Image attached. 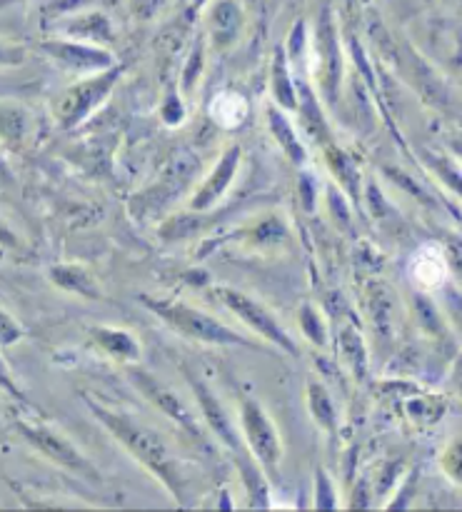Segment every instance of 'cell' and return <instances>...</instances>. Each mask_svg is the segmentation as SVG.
I'll return each instance as SVG.
<instances>
[{
  "label": "cell",
  "mask_w": 462,
  "mask_h": 512,
  "mask_svg": "<svg viewBox=\"0 0 462 512\" xmlns=\"http://www.w3.org/2000/svg\"><path fill=\"white\" fill-rule=\"evenodd\" d=\"M130 3H133L130 8L135 10L138 18H150V15H155V10H158L165 0H130Z\"/></svg>",
  "instance_id": "26"
},
{
  "label": "cell",
  "mask_w": 462,
  "mask_h": 512,
  "mask_svg": "<svg viewBox=\"0 0 462 512\" xmlns=\"http://www.w3.org/2000/svg\"><path fill=\"white\" fill-rule=\"evenodd\" d=\"M130 380H133L135 388H138L140 393H143L145 398H148L150 403L160 410V413H165L170 420H175V423H178L183 430H188L193 438L203 440L198 420L193 418V410H190L188 405H185L183 400H180L178 395L168 388V385H163L158 378H153V375L145 373V370H138V368L130 370Z\"/></svg>",
  "instance_id": "8"
},
{
  "label": "cell",
  "mask_w": 462,
  "mask_h": 512,
  "mask_svg": "<svg viewBox=\"0 0 462 512\" xmlns=\"http://www.w3.org/2000/svg\"><path fill=\"white\" fill-rule=\"evenodd\" d=\"M120 73H123V65L118 63L113 68L103 70V73L90 75L88 80L73 85L70 90H65L58 98V103H55V118H58L60 128H73L80 120L88 118L90 110L98 103H103L105 95L118 83Z\"/></svg>",
  "instance_id": "6"
},
{
  "label": "cell",
  "mask_w": 462,
  "mask_h": 512,
  "mask_svg": "<svg viewBox=\"0 0 462 512\" xmlns=\"http://www.w3.org/2000/svg\"><path fill=\"white\" fill-rule=\"evenodd\" d=\"M0 245H5V248H20L18 238H15V235L10 233L3 223H0Z\"/></svg>",
  "instance_id": "28"
},
{
  "label": "cell",
  "mask_w": 462,
  "mask_h": 512,
  "mask_svg": "<svg viewBox=\"0 0 462 512\" xmlns=\"http://www.w3.org/2000/svg\"><path fill=\"white\" fill-rule=\"evenodd\" d=\"M318 43H320V58H323V88L328 93V100L338 95L340 88V50L338 38H335L333 20H330L328 10L320 13V28H318Z\"/></svg>",
  "instance_id": "10"
},
{
  "label": "cell",
  "mask_w": 462,
  "mask_h": 512,
  "mask_svg": "<svg viewBox=\"0 0 462 512\" xmlns=\"http://www.w3.org/2000/svg\"><path fill=\"white\" fill-rule=\"evenodd\" d=\"M200 40H198V48H195V53L190 55V60H188V70H185V88H190V83H193L195 80V73H198L200 70V60H203V48H200Z\"/></svg>",
  "instance_id": "27"
},
{
  "label": "cell",
  "mask_w": 462,
  "mask_h": 512,
  "mask_svg": "<svg viewBox=\"0 0 462 512\" xmlns=\"http://www.w3.org/2000/svg\"><path fill=\"white\" fill-rule=\"evenodd\" d=\"M213 298L220 300V305H225L230 313L238 315V318L243 320L250 330H255V333H258L263 340H268L270 345L280 348L283 353L298 355V345H295V340L290 338L288 330H285L283 325L278 323V318H275L273 313H268V310H265V305H260L258 300H253L250 295L240 293V290L228 288V285L213 288Z\"/></svg>",
  "instance_id": "4"
},
{
  "label": "cell",
  "mask_w": 462,
  "mask_h": 512,
  "mask_svg": "<svg viewBox=\"0 0 462 512\" xmlns=\"http://www.w3.org/2000/svg\"><path fill=\"white\" fill-rule=\"evenodd\" d=\"M300 325H303L305 335H308L310 340H315V343H318L320 348H323V345L328 343V330H325V325L320 323L318 313H315V310L310 308V305H305V308L300 310Z\"/></svg>",
  "instance_id": "22"
},
{
  "label": "cell",
  "mask_w": 462,
  "mask_h": 512,
  "mask_svg": "<svg viewBox=\"0 0 462 512\" xmlns=\"http://www.w3.org/2000/svg\"><path fill=\"white\" fill-rule=\"evenodd\" d=\"M268 120H270V133L275 135V140H278L280 148L285 150V155H288L293 163L303 165L308 155H305V148L300 145V140H298V135H295L293 125H290V120L285 118L283 108H270L268 110Z\"/></svg>",
  "instance_id": "16"
},
{
  "label": "cell",
  "mask_w": 462,
  "mask_h": 512,
  "mask_svg": "<svg viewBox=\"0 0 462 512\" xmlns=\"http://www.w3.org/2000/svg\"><path fill=\"white\" fill-rule=\"evenodd\" d=\"M145 303V308L150 313L158 315L170 330H175L183 338L195 340V343L205 345H238V348H255L263 350L258 343H253L245 335L235 333L233 328H228L225 323L215 320L213 315L203 313L198 308H190V305L180 303V300H165V298H150V295H143L140 298Z\"/></svg>",
  "instance_id": "2"
},
{
  "label": "cell",
  "mask_w": 462,
  "mask_h": 512,
  "mask_svg": "<svg viewBox=\"0 0 462 512\" xmlns=\"http://www.w3.org/2000/svg\"><path fill=\"white\" fill-rule=\"evenodd\" d=\"M25 133V115L18 108H0V138L20 143Z\"/></svg>",
  "instance_id": "20"
},
{
  "label": "cell",
  "mask_w": 462,
  "mask_h": 512,
  "mask_svg": "<svg viewBox=\"0 0 462 512\" xmlns=\"http://www.w3.org/2000/svg\"><path fill=\"white\" fill-rule=\"evenodd\" d=\"M0 388H3L5 393H8L13 400H18V403L28 405V398H25L23 390L18 388V383H15V378H13V375H10L8 365H5L3 358H0Z\"/></svg>",
  "instance_id": "25"
},
{
  "label": "cell",
  "mask_w": 462,
  "mask_h": 512,
  "mask_svg": "<svg viewBox=\"0 0 462 512\" xmlns=\"http://www.w3.org/2000/svg\"><path fill=\"white\" fill-rule=\"evenodd\" d=\"M93 343L103 350L108 358L118 360V363H138L140 360V343L125 330L115 328H93L90 330Z\"/></svg>",
  "instance_id": "13"
},
{
  "label": "cell",
  "mask_w": 462,
  "mask_h": 512,
  "mask_svg": "<svg viewBox=\"0 0 462 512\" xmlns=\"http://www.w3.org/2000/svg\"><path fill=\"white\" fill-rule=\"evenodd\" d=\"M25 330L13 315H8L5 310H0V348H8V345H15L18 340H23Z\"/></svg>",
  "instance_id": "23"
},
{
  "label": "cell",
  "mask_w": 462,
  "mask_h": 512,
  "mask_svg": "<svg viewBox=\"0 0 462 512\" xmlns=\"http://www.w3.org/2000/svg\"><path fill=\"white\" fill-rule=\"evenodd\" d=\"M85 403H88V410L95 415V420L123 445L125 453L133 455L150 475H155L180 505L188 503L180 463L173 458V453H170V448L165 445V440L160 438L155 430L145 428L140 420L130 418L128 413H120V410L115 408H105L103 403L88 398V395H85Z\"/></svg>",
  "instance_id": "1"
},
{
  "label": "cell",
  "mask_w": 462,
  "mask_h": 512,
  "mask_svg": "<svg viewBox=\"0 0 462 512\" xmlns=\"http://www.w3.org/2000/svg\"><path fill=\"white\" fill-rule=\"evenodd\" d=\"M0 175H5V163H3V160H0Z\"/></svg>",
  "instance_id": "29"
},
{
  "label": "cell",
  "mask_w": 462,
  "mask_h": 512,
  "mask_svg": "<svg viewBox=\"0 0 462 512\" xmlns=\"http://www.w3.org/2000/svg\"><path fill=\"white\" fill-rule=\"evenodd\" d=\"M18 433L33 445L38 453H43L50 463L60 465V468L70 470L78 478L90 480V483H100V473L73 443H70L65 435H60L58 430L48 428L43 423H18Z\"/></svg>",
  "instance_id": "5"
},
{
  "label": "cell",
  "mask_w": 462,
  "mask_h": 512,
  "mask_svg": "<svg viewBox=\"0 0 462 512\" xmlns=\"http://www.w3.org/2000/svg\"><path fill=\"white\" fill-rule=\"evenodd\" d=\"M308 403L310 415L315 418V423H318L325 433H335V428H338V415H335L333 395L328 393V388H325L323 383L308 385Z\"/></svg>",
  "instance_id": "18"
},
{
  "label": "cell",
  "mask_w": 462,
  "mask_h": 512,
  "mask_svg": "<svg viewBox=\"0 0 462 512\" xmlns=\"http://www.w3.org/2000/svg\"><path fill=\"white\" fill-rule=\"evenodd\" d=\"M248 115V100L240 93H235V90H223V93H218L210 100V118H213V123L223 130L240 128V125L248 120Z\"/></svg>",
  "instance_id": "14"
},
{
  "label": "cell",
  "mask_w": 462,
  "mask_h": 512,
  "mask_svg": "<svg viewBox=\"0 0 462 512\" xmlns=\"http://www.w3.org/2000/svg\"><path fill=\"white\" fill-rule=\"evenodd\" d=\"M413 275L423 285H435L445 278V260L438 250L425 248L415 255L413 263Z\"/></svg>",
  "instance_id": "19"
},
{
  "label": "cell",
  "mask_w": 462,
  "mask_h": 512,
  "mask_svg": "<svg viewBox=\"0 0 462 512\" xmlns=\"http://www.w3.org/2000/svg\"><path fill=\"white\" fill-rule=\"evenodd\" d=\"M65 35L83 43L105 45L113 40V28L100 10H88V13H78L65 20Z\"/></svg>",
  "instance_id": "12"
},
{
  "label": "cell",
  "mask_w": 462,
  "mask_h": 512,
  "mask_svg": "<svg viewBox=\"0 0 462 512\" xmlns=\"http://www.w3.org/2000/svg\"><path fill=\"white\" fill-rule=\"evenodd\" d=\"M240 433H243L245 445H248L250 455L260 465V470L270 478H278L283 443H280L278 428L258 400L245 398L240 403Z\"/></svg>",
  "instance_id": "3"
},
{
  "label": "cell",
  "mask_w": 462,
  "mask_h": 512,
  "mask_svg": "<svg viewBox=\"0 0 462 512\" xmlns=\"http://www.w3.org/2000/svg\"><path fill=\"white\" fill-rule=\"evenodd\" d=\"M270 90H273L275 105L283 110H295L298 108V95H295L293 75L288 70V55L285 48L275 50L273 58V75H270Z\"/></svg>",
  "instance_id": "15"
},
{
  "label": "cell",
  "mask_w": 462,
  "mask_h": 512,
  "mask_svg": "<svg viewBox=\"0 0 462 512\" xmlns=\"http://www.w3.org/2000/svg\"><path fill=\"white\" fill-rule=\"evenodd\" d=\"M40 50H43L50 60H55L60 68H68L73 70V73L95 75L118 65L115 55L110 53V50H105L103 45L83 43V40L73 38L43 40V43H40Z\"/></svg>",
  "instance_id": "7"
},
{
  "label": "cell",
  "mask_w": 462,
  "mask_h": 512,
  "mask_svg": "<svg viewBox=\"0 0 462 512\" xmlns=\"http://www.w3.org/2000/svg\"><path fill=\"white\" fill-rule=\"evenodd\" d=\"M245 13L238 0H215L208 10L210 38L218 48H228L235 43L238 33L243 30Z\"/></svg>",
  "instance_id": "9"
},
{
  "label": "cell",
  "mask_w": 462,
  "mask_h": 512,
  "mask_svg": "<svg viewBox=\"0 0 462 512\" xmlns=\"http://www.w3.org/2000/svg\"><path fill=\"white\" fill-rule=\"evenodd\" d=\"M50 278L55 280V285L70 290V293L83 295V298H100L98 283L78 265H58V268L50 270Z\"/></svg>",
  "instance_id": "17"
},
{
  "label": "cell",
  "mask_w": 462,
  "mask_h": 512,
  "mask_svg": "<svg viewBox=\"0 0 462 512\" xmlns=\"http://www.w3.org/2000/svg\"><path fill=\"white\" fill-rule=\"evenodd\" d=\"M315 508H320V510L338 508V498H335L333 480L328 478V473H325L323 468H318V473H315Z\"/></svg>",
  "instance_id": "21"
},
{
  "label": "cell",
  "mask_w": 462,
  "mask_h": 512,
  "mask_svg": "<svg viewBox=\"0 0 462 512\" xmlns=\"http://www.w3.org/2000/svg\"><path fill=\"white\" fill-rule=\"evenodd\" d=\"M240 165V148L235 145V148H228L223 153V158H220L218 168H215V173L210 175L208 180H205L203 188L198 190V195L193 198V210H208L213 208L215 200L220 198V195L228 190L230 180L235 178V170H238Z\"/></svg>",
  "instance_id": "11"
},
{
  "label": "cell",
  "mask_w": 462,
  "mask_h": 512,
  "mask_svg": "<svg viewBox=\"0 0 462 512\" xmlns=\"http://www.w3.org/2000/svg\"><path fill=\"white\" fill-rule=\"evenodd\" d=\"M25 58H28V50H25L23 45L0 38V68H15V65H23Z\"/></svg>",
  "instance_id": "24"
}]
</instances>
